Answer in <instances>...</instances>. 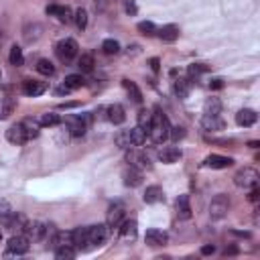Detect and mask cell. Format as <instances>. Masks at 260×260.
I'll return each mask as SVG.
<instances>
[{
  "label": "cell",
  "instance_id": "obj_39",
  "mask_svg": "<svg viewBox=\"0 0 260 260\" xmlns=\"http://www.w3.org/2000/svg\"><path fill=\"white\" fill-rule=\"evenodd\" d=\"M102 51H104L106 55H118V53H120V43H118L116 39H106V41L102 43Z\"/></svg>",
  "mask_w": 260,
  "mask_h": 260
},
{
  "label": "cell",
  "instance_id": "obj_57",
  "mask_svg": "<svg viewBox=\"0 0 260 260\" xmlns=\"http://www.w3.org/2000/svg\"><path fill=\"white\" fill-rule=\"evenodd\" d=\"M248 146H250V148H258V140H250Z\"/></svg>",
  "mask_w": 260,
  "mask_h": 260
},
{
  "label": "cell",
  "instance_id": "obj_5",
  "mask_svg": "<svg viewBox=\"0 0 260 260\" xmlns=\"http://www.w3.org/2000/svg\"><path fill=\"white\" fill-rule=\"evenodd\" d=\"M258 179H260V175H258L256 169L244 167L234 175V185L240 187V189H252L254 185H258Z\"/></svg>",
  "mask_w": 260,
  "mask_h": 260
},
{
  "label": "cell",
  "instance_id": "obj_33",
  "mask_svg": "<svg viewBox=\"0 0 260 260\" xmlns=\"http://www.w3.org/2000/svg\"><path fill=\"white\" fill-rule=\"evenodd\" d=\"M63 85L67 90H71V92H75V90H81L83 85H85V79L79 75V73H71V75H67L63 79Z\"/></svg>",
  "mask_w": 260,
  "mask_h": 260
},
{
  "label": "cell",
  "instance_id": "obj_46",
  "mask_svg": "<svg viewBox=\"0 0 260 260\" xmlns=\"http://www.w3.org/2000/svg\"><path fill=\"white\" fill-rule=\"evenodd\" d=\"M209 67H207V65H203V63H191L189 65V77H197V75H201V73H205Z\"/></svg>",
  "mask_w": 260,
  "mask_h": 260
},
{
  "label": "cell",
  "instance_id": "obj_32",
  "mask_svg": "<svg viewBox=\"0 0 260 260\" xmlns=\"http://www.w3.org/2000/svg\"><path fill=\"white\" fill-rule=\"evenodd\" d=\"M203 114H207V116H220L222 114V102H220V98H207V102L203 106Z\"/></svg>",
  "mask_w": 260,
  "mask_h": 260
},
{
  "label": "cell",
  "instance_id": "obj_35",
  "mask_svg": "<svg viewBox=\"0 0 260 260\" xmlns=\"http://www.w3.org/2000/svg\"><path fill=\"white\" fill-rule=\"evenodd\" d=\"M39 122H41V126L51 128V126H59V124L63 122V118H61L57 112H47V114H43V116L39 118Z\"/></svg>",
  "mask_w": 260,
  "mask_h": 260
},
{
  "label": "cell",
  "instance_id": "obj_16",
  "mask_svg": "<svg viewBox=\"0 0 260 260\" xmlns=\"http://www.w3.org/2000/svg\"><path fill=\"white\" fill-rule=\"evenodd\" d=\"M118 232L122 236V240H130V242H132L134 238H136V234H138L136 220H122V224L118 226Z\"/></svg>",
  "mask_w": 260,
  "mask_h": 260
},
{
  "label": "cell",
  "instance_id": "obj_24",
  "mask_svg": "<svg viewBox=\"0 0 260 260\" xmlns=\"http://www.w3.org/2000/svg\"><path fill=\"white\" fill-rule=\"evenodd\" d=\"M142 199H144V203H161V201H165V193L159 185H150V187H146Z\"/></svg>",
  "mask_w": 260,
  "mask_h": 260
},
{
  "label": "cell",
  "instance_id": "obj_12",
  "mask_svg": "<svg viewBox=\"0 0 260 260\" xmlns=\"http://www.w3.org/2000/svg\"><path fill=\"white\" fill-rule=\"evenodd\" d=\"M126 161H128V165H132V167H136V169H150V161H148V157L142 153V150H132L130 148L128 153H126Z\"/></svg>",
  "mask_w": 260,
  "mask_h": 260
},
{
  "label": "cell",
  "instance_id": "obj_1",
  "mask_svg": "<svg viewBox=\"0 0 260 260\" xmlns=\"http://www.w3.org/2000/svg\"><path fill=\"white\" fill-rule=\"evenodd\" d=\"M169 132H171V122H169V118L159 110V108H155L153 122H150V128H148L150 140H153L155 144H163V142L169 138Z\"/></svg>",
  "mask_w": 260,
  "mask_h": 260
},
{
  "label": "cell",
  "instance_id": "obj_49",
  "mask_svg": "<svg viewBox=\"0 0 260 260\" xmlns=\"http://www.w3.org/2000/svg\"><path fill=\"white\" fill-rule=\"evenodd\" d=\"M122 2H124V10H126V14H136V12H138L136 0H122Z\"/></svg>",
  "mask_w": 260,
  "mask_h": 260
},
{
  "label": "cell",
  "instance_id": "obj_54",
  "mask_svg": "<svg viewBox=\"0 0 260 260\" xmlns=\"http://www.w3.org/2000/svg\"><path fill=\"white\" fill-rule=\"evenodd\" d=\"M256 199H258V187L254 185L252 191H250V201H256Z\"/></svg>",
  "mask_w": 260,
  "mask_h": 260
},
{
  "label": "cell",
  "instance_id": "obj_27",
  "mask_svg": "<svg viewBox=\"0 0 260 260\" xmlns=\"http://www.w3.org/2000/svg\"><path fill=\"white\" fill-rule=\"evenodd\" d=\"M157 33H159L161 41H165V43H175V41L179 39V27H177V25H165V27L159 29Z\"/></svg>",
  "mask_w": 260,
  "mask_h": 260
},
{
  "label": "cell",
  "instance_id": "obj_22",
  "mask_svg": "<svg viewBox=\"0 0 260 260\" xmlns=\"http://www.w3.org/2000/svg\"><path fill=\"white\" fill-rule=\"evenodd\" d=\"M16 110V98L6 96V98H0V120H6L14 114Z\"/></svg>",
  "mask_w": 260,
  "mask_h": 260
},
{
  "label": "cell",
  "instance_id": "obj_6",
  "mask_svg": "<svg viewBox=\"0 0 260 260\" xmlns=\"http://www.w3.org/2000/svg\"><path fill=\"white\" fill-rule=\"evenodd\" d=\"M29 248H31V240H29V238L25 234H14L8 240V244H6L4 256H23V254L29 252Z\"/></svg>",
  "mask_w": 260,
  "mask_h": 260
},
{
  "label": "cell",
  "instance_id": "obj_58",
  "mask_svg": "<svg viewBox=\"0 0 260 260\" xmlns=\"http://www.w3.org/2000/svg\"><path fill=\"white\" fill-rule=\"evenodd\" d=\"M0 79H2V71H0Z\"/></svg>",
  "mask_w": 260,
  "mask_h": 260
},
{
  "label": "cell",
  "instance_id": "obj_34",
  "mask_svg": "<svg viewBox=\"0 0 260 260\" xmlns=\"http://www.w3.org/2000/svg\"><path fill=\"white\" fill-rule=\"evenodd\" d=\"M94 55L92 53H83L79 59H77V67L81 73H92L94 71Z\"/></svg>",
  "mask_w": 260,
  "mask_h": 260
},
{
  "label": "cell",
  "instance_id": "obj_7",
  "mask_svg": "<svg viewBox=\"0 0 260 260\" xmlns=\"http://www.w3.org/2000/svg\"><path fill=\"white\" fill-rule=\"evenodd\" d=\"M65 124H67V130L73 138H79L85 134L88 130V116H67L65 118Z\"/></svg>",
  "mask_w": 260,
  "mask_h": 260
},
{
  "label": "cell",
  "instance_id": "obj_53",
  "mask_svg": "<svg viewBox=\"0 0 260 260\" xmlns=\"http://www.w3.org/2000/svg\"><path fill=\"white\" fill-rule=\"evenodd\" d=\"M159 63H161V61H159L157 57H153V59H150V69H153L155 73L159 71Z\"/></svg>",
  "mask_w": 260,
  "mask_h": 260
},
{
  "label": "cell",
  "instance_id": "obj_36",
  "mask_svg": "<svg viewBox=\"0 0 260 260\" xmlns=\"http://www.w3.org/2000/svg\"><path fill=\"white\" fill-rule=\"evenodd\" d=\"M8 61H10V65H14V67H20V65L25 63V55H23V49H20L18 45H12V47H10V53H8Z\"/></svg>",
  "mask_w": 260,
  "mask_h": 260
},
{
  "label": "cell",
  "instance_id": "obj_21",
  "mask_svg": "<svg viewBox=\"0 0 260 260\" xmlns=\"http://www.w3.org/2000/svg\"><path fill=\"white\" fill-rule=\"evenodd\" d=\"M159 159L165 163V165H173L181 159V150L177 146H163L159 150Z\"/></svg>",
  "mask_w": 260,
  "mask_h": 260
},
{
  "label": "cell",
  "instance_id": "obj_20",
  "mask_svg": "<svg viewBox=\"0 0 260 260\" xmlns=\"http://www.w3.org/2000/svg\"><path fill=\"white\" fill-rule=\"evenodd\" d=\"M256 120H258V114L254 110H250V108H244V110H240V112L236 114V124L238 126H244V128L254 126Z\"/></svg>",
  "mask_w": 260,
  "mask_h": 260
},
{
  "label": "cell",
  "instance_id": "obj_50",
  "mask_svg": "<svg viewBox=\"0 0 260 260\" xmlns=\"http://www.w3.org/2000/svg\"><path fill=\"white\" fill-rule=\"evenodd\" d=\"M224 85H226V83H224L222 77H213V79L209 81V90H222Z\"/></svg>",
  "mask_w": 260,
  "mask_h": 260
},
{
  "label": "cell",
  "instance_id": "obj_29",
  "mask_svg": "<svg viewBox=\"0 0 260 260\" xmlns=\"http://www.w3.org/2000/svg\"><path fill=\"white\" fill-rule=\"evenodd\" d=\"M201 126H203V130H207V132H213V130H222L224 128V120L220 116H207V114H203Z\"/></svg>",
  "mask_w": 260,
  "mask_h": 260
},
{
  "label": "cell",
  "instance_id": "obj_14",
  "mask_svg": "<svg viewBox=\"0 0 260 260\" xmlns=\"http://www.w3.org/2000/svg\"><path fill=\"white\" fill-rule=\"evenodd\" d=\"M122 220H124V207L120 205V203H116V205H112L110 209H108V215H106V226L108 228H118L120 224H122Z\"/></svg>",
  "mask_w": 260,
  "mask_h": 260
},
{
  "label": "cell",
  "instance_id": "obj_48",
  "mask_svg": "<svg viewBox=\"0 0 260 260\" xmlns=\"http://www.w3.org/2000/svg\"><path fill=\"white\" fill-rule=\"evenodd\" d=\"M169 136H171L173 140H181V138L185 136V128H183V126H171Z\"/></svg>",
  "mask_w": 260,
  "mask_h": 260
},
{
  "label": "cell",
  "instance_id": "obj_18",
  "mask_svg": "<svg viewBox=\"0 0 260 260\" xmlns=\"http://www.w3.org/2000/svg\"><path fill=\"white\" fill-rule=\"evenodd\" d=\"M45 226L47 224H43V222H29V226L25 230L27 238H29V240H33V242L45 240Z\"/></svg>",
  "mask_w": 260,
  "mask_h": 260
},
{
  "label": "cell",
  "instance_id": "obj_43",
  "mask_svg": "<svg viewBox=\"0 0 260 260\" xmlns=\"http://www.w3.org/2000/svg\"><path fill=\"white\" fill-rule=\"evenodd\" d=\"M150 122H153V112H148V110H140V112H138V124H136V126H140V128L144 130V132L148 134Z\"/></svg>",
  "mask_w": 260,
  "mask_h": 260
},
{
  "label": "cell",
  "instance_id": "obj_3",
  "mask_svg": "<svg viewBox=\"0 0 260 260\" xmlns=\"http://www.w3.org/2000/svg\"><path fill=\"white\" fill-rule=\"evenodd\" d=\"M77 51H79V45L75 39H61L55 47V53L61 63H71L77 57Z\"/></svg>",
  "mask_w": 260,
  "mask_h": 260
},
{
  "label": "cell",
  "instance_id": "obj_15",
  "mask_svg": "<svg viewBox=\"0 0 260 260\" xmlns=\"http://www.w3.org/2000/svg\"><path fill=\"white\" fill-rule=\"evenodd\" d=\"M167 234L163 232V230H155V228H150V230H146V234H144V242L148 244V246H153V248H157V246H165L167 244Z\"/></svg>",
  "mask_w": 260,
  "mask_h": 260
},
{
  "label": "cell",
  "instance_id": "obj_25",
  "mask_svg": "<svg viewBox=\"0 0 260 260\" xmlns=\"http://www.w3.org/2000/svg\"><path fill=\"white\" fill-rule=\"evenodd\" d=\"M41 35H43V25H39V23H29V25H25V29H23V37H25L27 43L39 41Z\"/></svg>",
  "mask_w": 260,
  "mask_h": 260
},
{
  "label": "cell",
  "instance_id": "obj_45",
  "mask_svg": "<svg viewBox=\"0 0 260 260\" xmlns=\"http://www.w3.org/2000/svg\"><path fill=\"white\" fill-rule=\"evenodd\" d=\"M10 213H12V207L6 199H0V224H6V220L10 218Z\"/></svg>",
  "mask_w": 260,
  "mask_h": 260
},
{
  "label": "cell",
  "instance_id": "obj_2",
  "mask_svg": "<svg viewBox=\"0 0 260 260\" xmlns=\"http://www.w3.org/2000/svg\"><path fill=\"white\" fill-rule=\"evenodd\" d=\"M108 232H110V228H108L106 224L88 226V228H85V248L102 246L108 240Z\"/></svg>",
  "mask_w": 260,
  "mask_h": 260
},
{
  "label": "cell",
  "instance_id": "obj_56",
  "mask_svg": "<svg viewBox=\"0 0 260 260\" xmlns=\"http://www.w3.org/2000/svg\"><path fill=\"white\" fill-rule=\"evenodd\" d=\"M224 254H238V248H226Z\"/></svg>",
  "mask_w": 260,
  "mask_h": 260
},
{
  "label": "cell",
  "instance_id": "obj_37",
  "mask_svg": "<svg viewBox=\"0 0 260 260\" xmlns=\"http://www.w3.org/2000/svg\"><path fill=\"white\" fill-rule=\"evenodd\" d=\"M35 69H37L41 75H45V77H49V75L55 73V67H53V63H51L49 59H39L37 65H35Z\"/></svg>",
  "mask_w": 260,
  "mask_h": 260
},
{
  "label": "cell",
  "instance_id": "obj_11",
  "mask_svg": "<svg viewBox=\"0 0 260 260\" xmlns=\"http://www.w3.org/2000/svg\"><path fill=\"white\" fill-rule=\"evenodd\" d=\"M6 140H8L10 144H16V146L29 142L27 132H25V126H23V124H14V126H10V128L6 130Z\"/></svg>",
  "mask_w": 260,
  "mask_h": 260
},
{
  "label": "cell",
  "instance_id": "obj_17",
  "mask_svg": "<svg viewBox=\"0 0 260 260\" xmlns=\"http://www.w3.org/2000/svg\"><path fill=\"white\" fill-rule=\"evenodd\" d=\"M106 112H108V120H110L114 126H120V124H124V120H126V110L120 106V104H112V106H108L106 108Z\"/></svg>",
  "mask_w": 260,
  "mask_h": 260
},
{
  "label": "cell",
  "instance_id": "obj_30",
  "mask_svg": "<svg viewBox=\"0 0 260 260\" xmlns=\"http://www.w3.org/2000/svg\"><path fill=\"white\" fill-rule=\"evenodd\" d=\"M20 124L25 126V132H27V138H29V140H33V138L39 136V132H41V122H39V120H35V118H25Z\"/></svg>",
  "mask_w": 260,
  "mask_h": 260
},
{
  "label": "cell",
  "instance_id": "obj_19",
  "mask_svg": "<svg viewBox=\"0 0 260 260\" xmlns=\"http://www.w3.org/2000/svg\"><path fill=\"white\" fill-rule=\"evenodd\" d=\"M205 167L209 169H228L234 165V159L232 157H224V155H209L205 161H203Z\"/></svg>",
  "mask_w": 260,
  "mask_h": 260
},
{
  "label": "cell",
  "instance_id": "obj_31",
  "mask_svg": "<svg viewBox=\"0 0 260 260\" xmlns=\"http://www.w3.org/2000/svg\"><path fill=\"white\" fill-rule=\"evenodd\" d=\"M146 132L140 128V126H134V128H130L128 130V138H130V144L132 146H142L144 142H146Z\"/></svg>",
  "mask_w": 260,
  "mask_h": 260
},
{
  "label": "cell",
  "instance_id": "obj_4",
  "mask_svg": "<svg viewBox=\"0 0 260 260\" xmlns=\"http://www.w3.org/2000/svg\"><path fill=\"white\" fill-rule=\"evenodd\" d=\"M228 211H230V197H228V195H224V193L215 195V197L211 199V203H209V218L213 222L224 220L228 215Z\"/></svg>",
  "mask_w": 260,
  "mask_h": 260
},
{
  "label": "cell",
  "instance_id": "obj_10",
  "mask_svg": "<svg viewBox=\"0 0 260 260\" xmlns=\"http://www.w3.org/2000/svg\"><path fill=\"white\" fill-rule=\"evenodd\" d=\"M4 226H6L10 232H14V234H25V230H27V226H29V220L25 218L23 213L12 211V213H10V218L6 220Z\"/></svg>",
  "mask_w": 260,
  "mask_h": 260
},
{
  "label": "cell",
  "instance_id": "obj_51",
  "mask_svg": "<svg viewBox=\"0 0 260 260\" xmlns=\"http://www.w3.org/2000/svg\"><path fill=\"white\" fill-rule=\"evenodd\" d=\"M79 106V102H63V104H59V110H71V108H77Z\"/></svg>",
  "mask_w": 260,
  "mask_h": 260
},
{
  "label": "cell",
  "instance_id": "obj_41",
  "mask_svg": "<svg viewBox=\"0 0 260 260\" xmlns=\"http://www.w3.org/2000/svg\"><path fill=\"white\" fill-rule=\"evenodd\" d=\"M55 258L57 260H71V258H75V248L73 246H59V248H55Z\"/></svg>",
  "mask_w": 260,
  "mask_h": 260
},
{
  "label": "cell",
  "instance_id": "obj_9",
  "mask_svg": "<svg viewBox=\"0 0 260 260\" xmlns=\"http://www.w3.org/2000/svg\"><path fill=\"white\" fill-rule=\"evenodd\" d=\"M45 12L51 14V16H57L61 23H65V25H69L71 20H73L71 8H69V6H63V4H49V6L45 8Z\"/></svg>",
  "mask_w": 260,
  "mask_h": 260
},
{
  "label": "cell",
  "instance_id": "obj_28",
  "mask_svg": "<svg viewBox=\"0 0 260 260\" xmlns=\"http://www.w3.org/2000/svg\"><path fill=\"white\" fill-rule=\"evenodd\" d=\"M122 85H124L126 94L130 96V100H132L134 104H142V92L138 90V85H136L134 81H130V79H122Z\"/></svg>",
  "mask_w": 260,
  "mask_h": 260
},
{
  "label": "cell",
  "instance_id": "obj_59",
  "mask_svg": "<svg viewBox=\"0 0 260 260\" xmlns=\"http://www.w3.org/2000/svg\"><path fill=\"white\" fill-rule=\"evenodd\" d=\"M0 238H2V234H0Z\"/></svg>",
  "mask_w": 260,
  "mask_h": 260
},
{
  "label": "cell",
  "instance_id": "obj_55",
  "mask_svg": "<svg viewBox=\"0 0 260 260\" xmlns=\"http://www.w3.org/2000/svg\"><path fill=\"white\" fill-rule=\"evenodd\" d=\"M57 94H59V96H63V94H71V90H67L65 85H61V88L57 90Z\"/></svg>",
  "mask_w": 260,
  "mask_h": 260
},
{
  "label": "cell",
  "instance_id": "obj_13",
  "mask_svg": "<svg viewBox=\"0 0 260 260\" xmlns=\"http://www.w3.org/2000/svg\"><path fill=\"white\" fill-rule=\"evenodd\" d=\"M122 179H124V185H126V187H138V185L142 183V171L130 165V167L124 169Z\"/></svg>",
  "mask_w": 260,
  "mask_h": 260
},
{
  "label": "cell",
  "instance_id": "obj_38",
  "mask_svg": "<svg viewBox=\"0 0 260 260\" xmlns=\"http://www.w3.org/2000/svg\"><path fill=\"white\" fill-rule=\"evenodd\" d=\"M189 90H191V81H189V79L181 77V79L175 81V94H177L181 100H185V98L189 96Z\"/></svg>",
  "mask_w": 260,
  "mask_h": 260
},
{
  "label": "cell",
  "instance_id": "obj_44",
  "mask_svg": "<svg viewBox=\"0 0 260 260\" xmlns=\"http://www.w3.org/2000/svg\"><path fill=\"white\" fill-rule=\"evenodd\" d=\"M73 246L75 248H85V228H75L73 230Z\"/></svg>",
  "mask_w": 260,
  "mask_h": 260
},
{
  "label": "cell",
  "instance_id": "obj_8",
  "mask_svg": "<svg viewBox=\"0 0 260 260\" xmlns=\"http://www.w3.org/2000/svg\"><path fill=\"white\" fill-rule=\"evenodd\" d=\"M45 92H47V81H35V79L23 81V94L29 98H39Z\"/></svg>",
  "mask_w": 260,
  "mask_h": 260
},
{
  "label": "cell",
  "instance_id": "obj_23",
  "mask_svg": "<svg viewBox=\"0 0 260 260\" xmlns=\"http://www.w3.org/2000/svg\"><path fill=\"white\" fill-rule=\"evenodd\" d=\"M175 207H177V215L179 220H189L191 218V201H189V195H179L177 201H175Z\"/></svg>",
  "mask_w": 260,
  "mask_h": 260
},
{
  "label": "cell",
  "instance_id": "obj_47",
  "mask_svg": "<svg viewBox=\"0 0 260 260\" xmlns=\"http://www.w3.org/2000/svg\"><path fill=\"white\" fill-rule=\"evenodd\" d=\"M116 144L120 146V148H130V146H132V144H130V138H128V130H124V132H118L116 134Z\"/></svg>",
  "mask_w": 260,
  "mask_h": 260
},
{
  "label": "cell",
  "instance_id": "obj_52",
  "mask_svg": "<svg viewBox=\"0 0 260 260\" xmlns=\"http://www.w3.org/2000/svg\"><path fill=\"white\" fill-rule=\"evenodd\" d=\"M213 252H215V246H213V244L201 246V254H203V256H209V254H213Z\"/></svg>",
  "mask_w": 260,
  "mask_h": 260
},
{
  "label": "cell",
  "instance_id": "obj_40",
  "mask_svg": "<svg viewBox=\"0 0 260 260\" xmlns=\"http://www.w3.org/2000/svg\"><path fill=\"white\" fill-rule=\"evenodd\" d=\"M73 23L77 25L79 31H83L85 27H88V10H85V8H77L73 12Z\"/></svg>",
  "mask_w": 260,
  "mask_h": 260
},
{
  "label": "cell",
  "instance_id": "obj_42",
  "mask_svg": "<svg viewBox=\"0 0 260 260\" xmlns=\"http://www.w3.org/2000/svg\"><path fill=\"white\" fill-rule=\"evenodd\" d=\"M136 29H138V33L144 35V37H153V35L159 31L157 25H155V23H150V20H142V23L136 25Z\"/></svg>",
  "mask_w": 260,
  "mask_h": 260
},
{
  "label": "cell",
  "instance_id": "obj_26",
  "mask_svg": "<svg viewBox=\"0 0 260 260\" xmlns=\"http://www.w3.org/2000/svg\"><path fill=\"white\" fill-rule=\"evenodd\" d=\"M53 248H59V246H73V230H65V232H57L55 238L51 240ZM75 248V246H73Z\"/></svg>",
  "mask_w": 260,
  "mask_h": 260
}]
</instances>
